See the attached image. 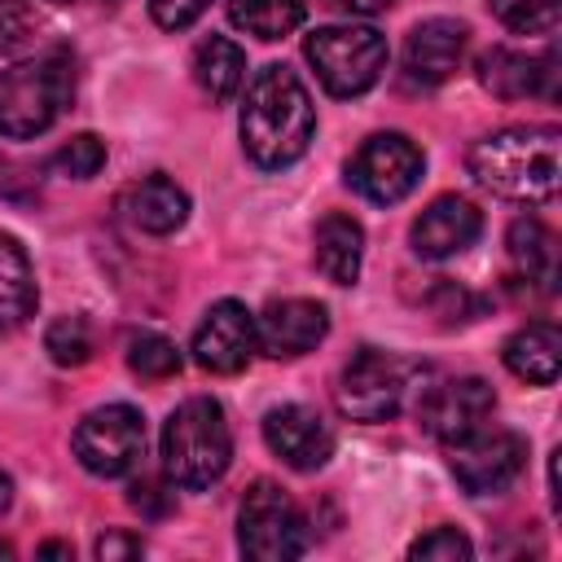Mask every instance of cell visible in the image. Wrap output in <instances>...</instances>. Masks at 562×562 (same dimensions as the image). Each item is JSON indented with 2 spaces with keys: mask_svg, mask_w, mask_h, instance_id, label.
I'll list each match as a JSON object with an SVG mask.
<instances>
[{
  "mask_svg": "<svg viewBox=\"0 0 562 562\" xmlns=\"http://www.w3.org/2000/svg\"><path fill=\"white\" fill-rule=\"evenodd\" d=\"M237 127H241V149L255 167L281 171L299 162L316 132V110H312L303 79L281 61L263 66L246 88Z\"/></svg>",
  "mask_w": 562,
  "mask_h": 562,
  "instance_id": "1",
  "label": "cell"
},
{
  "mask_svg": "<svg viewBox=\"0 0 562 562\" xmlns=\"http://www.w3.org/2000/svg\"><path fill=\"white\" fill-rule=\"evenodd\" d=\"M562 132L558 127H505L470 149V176L509 202H549L562 180Z\"/></svg>",
  "mask_w": 562,
  "mask_h": 562,
  "instance_id": "2",
  "label": "cell"
},
{
  "mask_svg": "<svg viewBox=\"0 0 562 562\" xmlns=\"http://www.w3.org/2000/svg\"><path fill=\"white\" fill-rule=\"evenodd\" d=\"M233 461V430L211 395H189L162 426V470L176 487L202 492L224 479Z\"/></svg>",
  "mask_w": 562,
  "mask_h": 562,
  "instance_id": "3",
  "label": "cell"
},
{
  "mask_svg": "<svg viewBox=\"0 0 562 562\" xmlns=\"http://www.w3.org/2000/svg\"><path fill=\"white\" fill-rule=\"evenodd\" d=\"M75 101V66L66 53H40L0 75V136L31 140L48 132Z\"/></svg>",
  "mask_w": 562,
  "mask_h": 562,
  "instance_id": "4",
  "label": "cell"
},
{
  "mask_svg": "<svg viewBox=\"0 0 562 562\" xmlns=\"http://www.w3.org/2000/svg\"><path fill=\"white\" fill-rule=\"evenodd\" d=\"M303 53L329 97H360L386 70V40L373 26H316Z\"/></svg>",
  "mask_w": 562,
  "mask_h": 562,
  "instance_id": "5",
  "label": "cell"
},
{
  "mask_svg": "<svg viewBox=\"0 0 562 562\" xmlns=\"http://www.w3.org/2000/svg\"><path fill=\"white\" fill-rule=\"evenodd\" d=\"M312 531L303 509L277 487V483H255L241 496L237 509V549L255 562H281V558H299L307 553Z\"/></svg>",
  "mask_w": 562,
  "mask_h": 562,
  "instance_id": "6",
  "label": "cell"
},
{
  "mask_svg": "<svg viewBox=\"0 0 562 562\" xmlns=\"http://www.w3.org/2000/svg\"><path fill=\"white\" fill-rule=\"evenodd\" d=\"M527 465V439L501 426H474L448 439V470L470 496H501Z\"/></svg>",
  "mask_w": 562,
  "mask_h": 562,
  "instance_id": "7",
  "label": "cell"
},
{
  "mask_svg": "<svg viewBox=\"0 0 562 562\" xmlns=\"http://www.w3.org/2000/svg\"><path fill=\"white\" fill-rule=\"evenodd\" d=\"M75 457L97 479H123L145 457V422L132 404H101L75 426Z\"/></svg>",
  "mask_w": 562,
  "mask_h": 562,
  "instance_id": "8",
  "label": "cell"
},
{
  "mask_svg": "<svg viewBox=\"0 0 562 562\" xmlns=\"http://www.w3.org/2000/svg\"><path fill=\"white\" fill-rule=\"evenodd\" d=\"M422 167L426 158L404 132H378L347 162V184L373 206H395L417 189Z\"/></svg>",
  "mask_w": 562,
  "mask_h": 562,
  "instance_id": "9",
  "label": "cell"
},
{
  "mask_svg": "<svg viewBox=\"0 0 562 562\" xmlns=\"http://www.w3.org/2000/svg\"><path fill=\"white\" fill-rule=\"evenodd\" d=\"M404 391H408L404 364L395 356L378 351V347H360L342 364L334 400H338V413L351 417V422H386V417L400 413Z\"/></svg>",
  "mask_w": 562,
  "mask_h": 562,
  "instance_id": "10",
  "label": "cell"
},
{
  "mask_svg": "<svg viewBox=\"0 0 562 562\" xmlns=\"http://www.w3.org/2000/svg\"><path fill=\"white\" fill-rule=\"evenodd\" d=\"M259 351V334H255V312L237 299H220L206 307V316L193 329V360L206 373L233 378L241 373Z\"/></svg>",
  "mask_w": 562,
  "mask_h": 562,
  "instance_id": "11",
  "label": "cell"
},
{
  "mask_svg": "<svg viewBox=\"0 0 562 562\" xmlns=\"http://www.w3.org/2000/svg\"><path fill=\"white\" fill-rule=\"evenodd\" d=\"M470 31L465 22L452 18H426L408 31L404 40V83L408 88H439L457 75L461 57H465Z\"/></svg>",
  "mask_w": 562,
  "mask_h": 562,
  "instance_id": "12",
  "label": "cell"
},
{
  "mask_svg": "<svg viewBox=\"0 0 562 562\" xmlns=\"http://www.w3.org/2000/svg\"><path fill=\"white\" fill-rule=\"evenodd\" d=\"M496 408V395L483 378H452V382H439L426 391V400L417 404V422L426 435H435L439 443L483 426Z\"/></svg>",
  "mask_w": 562,
  "mask_h": 562,
  "instance_id": "13",
  "label": "cell"
},
{
  "mask_svg": "<svg viewBox=\"0 0 562 562\" xmlns=\"http://www.w3.org/2000/svg\"><path fill=\"white\" fill-rule=\"evenodd\" d=\"M263 443L290 465V470H321L334 452V430L329 422L307 408V404H281V408H268L263 417Z\"/></svg>",
  "mask_w": 562,
  "mask_h": 562,
  "instance_id": "14",
  "label": "cell"
},
{
  "mask_svg": "<svg viewBox=\"0 0 562 562\" xmlns=\"http://www.w3.org/2000/svg\"><path fill=\"white\" fill-rule=\"evenodd\" d=\"M479 83L501 101L522 97H558V53H518V48H487L479 57Z\"/></svg>",
  "mask_w": 562,
  "mask_h": 562,
  "instance_id": "15",
  "label": "cell"
},
{
  "mask_svg": "<svg viewBox=\"0 0 562 562\" xmlns=\"http://www.w3.org/2000/svg\"><path fill=\"white\" fill-rule=\"evenodd\" d=\"M479 233H483V211L461 193H443L413 220L408 241L417 259H452L465 246H474Z\"/></svg>",
  "mask_w": 562,
  "mask_h": 562,
  "instance_id": "16",
  "label": "cell"
},
{
  "mask_svg": "<svg viewBox=\"0 0 562 562\" xmlns=\"http://www.w3.org/2000/svg\"><path fill=\"white\" fill-rule=\"evenodd\" d=\"M255 334H259V351L277 360H294L316 351V342L329 334V312L316 299H277L263 307V316H255Z\"/></svg>",
  "mask_w": 562,
  "mask_h": 562,
  "instance_id": "17",
  "label": "cell"
},
{
  "mask_svg": "<svg viewBox=\"0 0 562 562\" xmlns=\"http://www.w3.org/2000/svg\"><path fill=\"white\" fill-rule=\"evenodd\" d=\"M119 211L132 228H140L149 237H167L189 220V193L167 176H145L123 189Z\"/></svg>",
  "mask_w": 562,
  "mask_h": 562,
  "instance_id": "18",
  "label": "cell"
},
{
  "mask_svg": "<svg viewBox=\"0 0 562 562\" xmlns=\"http://www.w3.org/2000/svg\"><path fill=\"white\" fill-rule=\"evenodd\" d=\"M312 259H316V268H321L325 281L356 285L360 263H364V228L351 215L329 211L316 224V233H312Z\"/></svg>",
  "mask_w": 562,
  "mask_h": 562,
  "instance_id": "19",
  "label": "cell"
},
{
  "mask_svg": "<svg viewBox=\"0 0 562 562\" xmlns=\"http://www.w3.org/2000/svg\"><path fill=\"white\" fill-rule=\"evenodd\" d=\"M505 369L531 386H553L562 369V329L553 321H531L505 338Z\"/></svg>",
  "mask_w": 562,
  "mask_h": 562,
  "instance_id": "20",
  "label": "cell"
},
{
  "mask_svg": "<svg viewBox=\"0 0 562 562\" xmlns=\"http://www.w3.org/2000/svg\"><path fill=\"white\" fill-rule=\"evenodd\" d=\"M35 272L26 250L18 246V237L0 233V342L9 334H18L26 325V316L35 312Z\"/></svg>",
  "mask_w": 562,
  "mask_h": 562,
  "instance_id": "21",
  "label": "cell"
},
{
  "mask_svg": "<svg viewBox=\"0 0 562 562\" xmlns=\"http://www.w3.org/2000/svg\"><path fill=\"white\" fill-rule=\"evenodd\" d=\"M505 246H509V259H514V268H518L522 281H536L540 290H553L558 285V237H553V228L544 220L518 215L509 224Z\"/></svg>",
  "mask_w": 562,
  "mask_h": 562,
  "instance_id": "22",
  "label": "cell"
},
{
  "mask_svg": "<svg viewBox=\"0 0 562 562\" xmlns=\"http://www.w3.org/2000/svg\"><path fill=\"white\" fill-rule=\"evenodd\" d=\"M193 79L211 101H228L246 79V53L228 35H206L193 48Z\"/></svg>",
  "mask_w": 562,
  "mask_h": 562,
  "instance_id": "23",
  "label": "cell"
},
{
  "mask_svg": "<svg viewBox=\"0 0 562 562\" xmlns=\"http://www.w3.org/2000/svg\"><path fill=\"white\" fill-rule=\"evenodd\" d=\"M228 22L255 40H285L303 22V0H228Z\"/></svg>",
  "mask_w": 562,
  "mask_h": 562,
  "instance_id": "24",
  "label": "cell"
},
{
  "mask_svg": "<svg viewBox=\"0 0 562 562\" xmlns=\"http://www.w3.org/2000/svg\"><path fill=\"white\" fill-rule=\"evenodd\" d=\"M127 369L145 382H162V378H176L180 373V351L171 338L154 334V329H140L127 338Z\"/></svg>",
  "mask_w": 562,
  "mask_h": 562,
  "instance_id": "25",
  "label": "cell"
},
{
  "mask_svg": "<svg viewBox=\"0 0 562 562\" xmlns=\"http://www.w3.org/2000/svg\"><path fill=\"white\" fill-rule=\"evenodd\" d=\"M487 9L518 35H553L562 18V0H487Z\"/></svg>",
  "mask_w": 562,
  "mask_h": 562,
  "instance_id": "26",
  "label": "cell"
},
{
  "mask_svg": "<svg viewBox=\"0 0 562 562\" xmlns=\"http://www.w3.org/2000/svg\"><path fill=\"white\" fill-rule=\"evenodd\" d=\"M44 351L53 356V364L61 369H79L92 356V325L83 316H57L44 329Z\"/></svg>",
  "mask_w": 562,
  "mask_h": 562,
  "instance_id": "27",
  "label": "cell"
},
{
  "mask_svg": "<svg viewBox=\"0 0 562 562\" xmlns=\"http://www.w3.org/2000/svg\"><path fill=\"white\" fill-rule=\"evenodd\" d=\"M48 167H53L57 176H66V180H92V176L105 167V145H101V136L79 132V136H70V140L48 158Z\"/></svg>",
  "mask_w": 562,
  "mask_h": 562,
  "instance_id": "28",
  "label": "cell"
},
{
  "mask_svg": "<svg viewBox=\"0 0 562 562\" xmlns=\"http://www.w3.org/2000/svg\"><path fill=\"white\" fill-rule=\"evenodd\" d=\"M35 31H40V18L26 0H0V57L35 44Z\"/></svg>",
  "mask_w": 562,
  "mask_h": 562,
  "instance_id": "29",
  "label": "cell"
},
{
  "mask_svg": "<svg viewBox=\"0 0 562 562\" xmlns=\"http://www.w3.org/2000/svg\"><path fill=\"white\" fill-rule=\"evenodd\" d=\"M470 553H474V544L457 527H435L408 544V558H422V562H465Z\"/></svg>",
  "mask_w": 562,
  "mask_h": 562,
  "instance_id": "30",
  "label": "cell"
},
{
  "mask_svg": "<svg viewBox=\"0 0 562 562\" xmlns=\"http://www.w3.org/2000/svg\"><path fill=\"white\" fill-rule=\"evenodd\" d=\"M127 501H132V509H140L145 518H162V514H171V505H176V483L167 487L162 479H136V483L127 487Z\"/></svg>",
  "mask_w": 562,
  "mask_h": 562,
  "instance_id": "31",
  "label": "cell"
},
{
  "mask_svg": "<svg viewBox=\"0 0 562 562\" xmlns=\"http://www.w3.org/2000/svg\"><path fill=\"white\" fill-rule=\"evenodd\" d=\"M206 9H211V0H149V18H154L162 31H184V26H193Z\"/></svg>",
  "mask_w": 562,
  "mask_h": 562,
  "instance_id": "32",
  "label": "cell"
},
{
  "mask_svg": "<svg viewBox=\"0 0 562 562\" xmlns=\"http://www.w3.org/2000/svg\"><path fill=\"white\" fill-rule=\"evenodd\" d=\"M140 553V536H123V531H110L97 540V558L101 562H114V558H136Z\"/></svg>",
  "mask_w": 562,
  "mask_h": 562,
  "instance_id": "33",
  "label": "cell"
},
{
  "mask_svg": "<svg viewBox=\"0 0 562 562\" xmlns=\"http://www.w3.org/2000/svg\"><path fill=\"white\" fill-rule=\"evenodd\" d=\"M334 9H342V13H356V18H373V13H382V9H391L395 0H329Z\"/></svg>",
  "mask_w": 562,
  "mask_h": 562,
  "instance_id": "34",
  "label": "cell"
},
{
  "mask_svg": "<svg viewBox=\"0 0 562 562\" xmlns=\"http://www.w3.org/2000/svg\"><path fill=\"white\" fill-rule=\"evenodd\" d=\"M18 180H22V176H18V167L0 154V193H4V198H13V193H18Z\"/></svg>",
  "mask_w": 562,
  "mask_h": 562,
  "instance_id": "35",
  "label": "cell"
},
{
  "mask_svg": "<svg viewBox=\"0 0 562 562\" xmlns=\"http://www.w3.org/2000/svg\"><path fill=\"white\" fill-rule=\"evenodd\" d=\"M40 558H70V544H57V540H48V544H40Z\"/></svg>",
  "mask_w": 562,
  "mask_h": 562,
  "instance_id": "36",
  "label": "cell"
},
{
  "mask_svg": "<svg viewBox=\"0 0 562 562\" xmlns=\"http://www.w3.org/2000/svg\"><path fill=\"white\" fill-rule=\"evenodd\" d=\"M13 505V479L9 474H0V514Z\"/></svg>",
  "mask_w": 562,
  "mask_h": 562,
  "instance_id": "37",
  "label": "cell"
},
{
  "mask_svg": "<svg viewBox=\"0 0 562 562\" xmlns=\"http://www.w3.org/2000/svg\"><path fill=\"white\" fill-rule=\"evenodd\" d=\"M0 558H13V549H9V544H4V540H0Z\"/></svg>",
  "mask_w": 562,
  "mask_h": 562,
  "instance_id": "38",
  "label": "cell"
},
{
  "mask_svg": "<svg viewBox=\"0 0 562 562\" xmlns=\"http://www.w3.org/2000/svg\"><path fill=\"white\" fill-rule=\"evenodd\" d=\"M53 4H83V0H53Z\"/></svg>",
  "mask_w": 562,
  "mask_h": 562,
  "instance_id": "39",
  "label": "cell"
}]
</instances>
